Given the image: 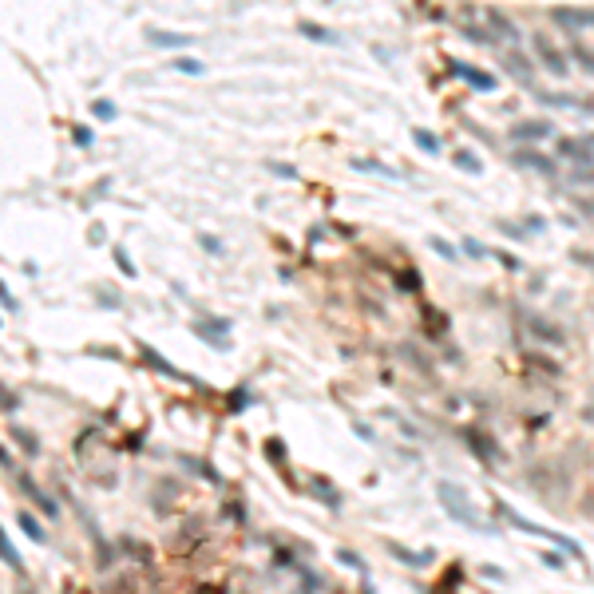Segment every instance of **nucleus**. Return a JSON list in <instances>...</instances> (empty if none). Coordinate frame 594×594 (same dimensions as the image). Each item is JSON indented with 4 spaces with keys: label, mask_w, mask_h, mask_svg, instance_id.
<instances>
[{
    "label": "nucleus",
    "mask_w": 594,
    "mask_h": 594,
    "mask_svg": "<svg viewBox=\"0 0 594 594\" xmlns=\"http://www.w3.org/2000/svg\"><path fill=\"white\" fill-rule=\"evenodd\" d=\"M436 499H440L444 511L452 515V519H460L463 527H472V531H492V527H487V519H484V511H480V507L468 499V492H463L460 484H452V480H440V484H436Z\"/></svg>",
    "instance_id": "obj_1"
},
{
    "label": "nucleus",
    "mask_w": 594,
    "mask_h": 594,
    "mask_svg": "<svg viewBox=\"0 0 594 594\" xmlns=\"http://www.w3.org/2000/svg\"><path fill=\"white\" fill-rule=\"evenodd\" d=\"M531 48H535V60L543 64L551 76H559V80H566V76H571V52L559 48V44H554L547 32H535V36H531Z\"/></svg>",
    "instance_id": "obj_2"
},
{
    "label": "nucleus",
    "mask_w": 594,
    "mask_h": 594,
    "mask_svg": "<svg viewBox=\"0 0 594 594\" xmlns=\"http://www.w3.org/2000/svg\"><path fill=\"white\" fill-rule=\"evenodd\" d=\"M495 507L504 511V519H507V523H511V527H519L523 535H539V539H551L554 547H563V551L578 554V543H574V539H566V535H559L554 527H539V523H531V519H523V515L515 511L511 504H504V499H495Z\"/></svg>",
    "instance_id": "obj_3"
},
{
    "label": "nucleus",
    "mask_w": 594,
    "mask_h": 594,
    "mask_svg": "<svg viewBox=\"0 0 594 594\" xmlns=\"http://www.w3.org/2000/svg\"><path fill=\"white\" fill-rule=\"evenodd\" d=\"M484 28H487V40H492V48H511V44L523 40L519 24H515L507 12H499V8H484Z\"/></svg>",
    "instance_id": "obj_4"
},
{
    "label": "nucleus",
    "mask_w": 594,
    "mask_h": 594,
    "mask_svg": "<svg viewBox=\"0 0 594 594\" xmlns=\"http://www.w3.org/2000/svg\"><path fill=\"white\" fill-rule=\"evenodd\" d=\"M511 167H519V171H535V174H543V179H559V162H554L551 155H543L535 143L515 147V151H511Z\"/></svg>",
    "instance_id": "obj_5"
},
{
    "label": "nucleus",
    "mask_w": 594,
    "mask_h": 594,
    "mask_svg": "<svg viewBox=\"0 0 594 594\" xmlns=\"http://www.w3.org/2000/svg\"><path fill=\"white\" fill-rule=\"evenodd\" d=\"M448 71H452L456 80H463L472 91H484V95L499 91V80H495V71L480 68V64H468V60H448Z\"/></svg>",
    "instance_id": "obj_6"
},
{
    "label": "nucleus",
    "mask_w": 594,
    "mask_h": 594,
    "mask_svg": "<svg viewBox=\"0 0 594 594\" xmlns=\"http://www.w3.org/2000/svg\"><path fill=\"white\" fill-rule=\"evenodd\" d=\"M463 444L472 448L480 460L487 463V468H495V463H504V448H499V440H495L492 432H484V428H460Z\"/></svg>",
    "instance_id": "obj_7"
},
{
    "label": "nucleus",
    "mask_w": 594,
    "mask_h": 594,
    "mask_svg": "<svg viewBox=\"0 0 594 594\" xmlns=\"http://www.w3.org/2000/svg\"><path fill=\"white\" fill-rule=\"evenodd\" d=\"M519 321L527 325V333H531L535 341L543 345H563V325H554L551 317H543V313H531V309H519Z\"/></svg>",
    "instance_id": "obj_8"
},
{
    "label": "nucleus",
    "mask_w": 594,
    "mask_h": 594,
    "mask_svg": "<svg viewBox=\"0 0 594 594\" xmlns=\"http://www.w3.org/2000/svg\"><path fill=\"white\" fill-rule=\"evenodd\" d=\"M194 333H198V341L214 345L218 352L230 349V317H198V321H194Z\"/></svg>",
    "instance_id": "obj_9"
},
{
    "label": "nucleus",
    "mask_w": 594,
    "mask_h": 594,
    "mask_svg": "<svg viewBox=\"0 0 594 594\" xmlns=\"http://www.w3.org/2000/svg\"><path fill=\"white\" fill-rule=\"evenodd\" d=\"M551 20L559 28H571V32H590L594 28V8H578V4H554L551 8Z\"/></svg>",
    "instance_id": "obj_10"
},
{
    "label": "nucleus",
    "mask_w": 594,
    "mask_h": 594,
    "mask_svg": "<svg viewBox=\"0 0 594 594\" xmlns=\"http://www.w3.org/2000/svg\"><path fill=\"white\" fill-rule=\"evenodd\" d=\"M507 139L511 143H543L554 139V123L551 119H519L507 127Z\"/></svg>",
    "instance_id": "obj_11"
},
{
    "label": "nucleus",
    "mask_w": 594,
    "mask_h": 594,
    "mask_svg": "<svg viewBox=\"0 0 594 594\" xmlns=\"http://www.w3.org/2000/svg\"><path fill=\"white\" fill-rule=\"evenodd\" d=\"M499 64H504V68L515 76V83H523V88L535 91V64L527 60V56L515 48V44H511V48H499Z\"/></svg>",
    "instance_id": "obj_12"
},
{
    "label": "nucleus",
    "mask_w": 594,
    "mask_h": 594,
    "mask_svg": "<svg viewBox=\"0 0 594 594\" xmlns=\"http://www.w3.org/2000/svg\"><path fill=\"white\" fill-rule=\"evenodd\" d=\"M535 95H539V103H547V107H571V111L594 115V95H571V91H535Z\"/></svg>",
    "instance_id": "obj_13"
},
{
    "label": "nucleus",
    "mask_w": 594,
    "mask_h": 594,
    "mask_svg": "<svg viewBox=\"0 0 594 594\" xmlns=\"http://www.w3.org/2000/svg\"><path fill=\"white\" fill-rule=\"evenodd\" d=\"M147 44L151 48H167V52H186V48H194L198 44V36L194 32H162V28H147Z\"/></svg>",
    "instance_id": "obj_14"
},
{
    "label": "nucleus",
    "mask_w": 594,
    "mask_h": 594,
    "mask_svg": "<svg viewBox=\"0 0 594 594\" xmlns=\"http://www.w3.org/2000/svg\"><path fill=\"white\" fill-rule=\"evenodd\" d=\"M139 361H143V364H151V369H155L159 376H174L179 384H198L191 373H182V369H174V364L167 361V357H159V352H155L151 345H139Z\"/></svg>",
    "instance_id": "obj_15"
},
{
    "label": "nucleus",
    "mask_w": 594,
    "mask_h": 594,
    "mask_svg": "<svg viewBox=\"0 0 594 594\" xmlns=\"http://www.w3.org/2000/svg\"><path fill=\"white\" fill-rule=\"evenodd\" d=\"M554 155H559V159L578 162V167H594V147H590L586 139H559Z\"/></svg>",
    "instance_id": "obj_16"
},
{
    "label": "nucleus",
    "mask_w": 594,
    "mask_h": 594,
    "mask_svg": "<svg viewBox=\"0 0 594 594\" xmlns=\"http://www.w3.org/2000/svg\"><path fill=\"white\" fill-rule=\"evenodd\" d=\"M16 487H20V492L28 495L32 504L40 507V511H48V515H60V507H56V499H52V495L44 492V487H36V484H32V475H28V472H16Z\"/></svg>",
    "instance_id": "obj_17"
},
{
    "label": "nucleus",
    "mask_w": 594,
    "mask_h": 594,
    "mask_svg": "<svg viewBox=\"0 0 594 594\" xmlns=\"http://www.w3.org/2000/svg\"><path fill=\"white\" fill-rule=\"evenodd\" d=\"M388 551H393V559H400V563L412 566V571H420V566H432V559H436L432 551H408L404 543H388Z\"/></svg>",
    "instance_id": "obj_18"
},
{
    "label": "nucleus",
    "mask_w": 594,
    "mask_h": 594,
    "mask_svg": "<svg viewBox=\"0 0 594 594\" xmlns=\"http://www.w3.org/2000/svg\"><path fill=\"white\" fill-rule=\"evenodd\" d=\"M297 32H302L305 40H313V44H333V48L341 44V36H337V32L321 28V24H313V20H302V24H297Z\"/></svg>",
    "instance_id": "obj_19"
},
{
    "label": "nucleus",
    "mask_w": 594,
    "mask_h": 594,
    "mask_svg": "<svg viewBox=\"0 0 594 594\" xmlns=\"http://www.w3.org/2000/svg\"><path fill=\"white\" fill-rule=\"evenodd\" d=\"M309 484H313V492H317V499H321L325 507H341V492H337L325 475H313Z\"/></svg>",
    "instance_id": "obj_20"
},
{
    "label": "nucleus",
    "mask_w": 594,
    "mask_h": 594,
    "mask_svg": "<svg viewBox=\"0 0 594 594\" xmlns=\"http://www.w3.org/2000/svg\"><path fill=\"white\" fill-rule=\"evenodd\" d=\"M352 171H364V174H381V179H400V171H393V167H384V162L376 159H349Z\"/></svg>",
    "instance_id": "obj_21"
},
{
    "label": "nucleus",
    "mask_w": 594,
    "mask_h": 594,
    "mask_svg": "<svg viewBox=\"0 0 594 594\" xmlns=\"http://www.w3.org/2000/svg\"><path fill=\"white\" fill-rule=\"evenodd\" d=\"M432 325V341H444L448 337V317H444L440 309H432V305H424V329Z\"/></svg>",
    "instance_id": "obj_22"
},
{
    "label": "nucleus",
    "mask_w": 594,
    "mask_h": 594,
    "mask_svg": "<svg viewBox=\"0 0 594 594\" xmlns=\"http://www.w3.org/2000/svg\"><path fill=\"white\" fill-rule=\"evenodd\" d=\"M452 162L460 167V171H468V174H484V159L475 151H468V147H460V151L452 155Z\"/></svg>",
    "instance_id": "obj_23"
},
{
    "label": "nucleus",
    "mask_w": 594,
    "mask_h": 594,
    "mask_svg": "<svg viewBox=\"0 0 594 594\" xmlns=\"http://www.w3.org/2000/svg\"><path fill=\"white\" fill-rule=\"evenodd\" d=\"M16 523L24 527V535H28L32 543H44V539H48V535H44V527H40V519H36L32 511H16Z\"/></svg>",
    "instance_id": "obj_24"
},
{
    "label": "nucleus",
    "mask_w": 594,
    "mask_h": 594,
    "mask_svg": "<svg viewBox=\"0 0 594 594\" xmlns=\"http://www.w3.org/2000/svg\"><path fill=\"white\" fill-rule=\"evenodd\" d=\"M566 52H571V64H578V68H583L586 76H594V48H586V44H578V40H574Z\"/></svg>",
    "instance_id": "obj_25"
},
{
    "label": "nucleus",
    "mask_w": 594,
    "mask_h": 594,
    "mask_svg": "<svg viewBox=\"0 0 594 594\" xmlns=\"http://www.w3.org/2000/svg\"><path fill=\"white\" fill-rule=\"evenodd\" d=\"M412 143L420 147V151H428V155H440V135L428 131V127H412Z\"/></svg>",
    "instance_id": "obj_26"
},
{
    "label": "nucleus",
    "mask_w": 594,
    "mask_h": 594,
    "mask_svg": "<svg viewBox=\"0 0 594 594\" xmlns=\"http://www.w3.org/2000/svg\"><path fill=\"white\" fill-rule=\"evenodd\" d=\"M171 68H174V71H182V76H206V64H202V60H194V56H174V60H171Z\"/></svg>",
    "instance_id": "obj_27"
},
{
    "label": "nucleus",
    "mask_w": 594,
    "mask_h": 594,
    "mask_svg": "<svg viewBox=\"0 0 594 594\" xmlns=\"http://www.w3.org/2000/svg\"><path fill=\"white\" fill-rule=\"evenodd\" d=\"M0 551H4V566H12L16 574H24V559H20V551L12 547L8 535H0Z\"/></svg>",
    "instance_id": "obj_28"
},
{
    "label": "nucleus",
    "mask_w": 594,
    "mask_h": 594,
    "mask_svg": "<svg viewBox=\"0 0 594 594\" xmlns=\"http://www.w3.org/2000/svg\"><path fill=\"white\" fill-rule=\"evenodd\" d=\"M393 282H396V290H400V293H416V290H420V273H416V270H400V273H393Z\"/></svg>",
    "instance_id": "obj_29"
},
{
    "label": "nucleus",
    "mask_w": 594,
    "mask_h": 594,
    "mask_svg": "<svg viewBox=\"0 0 594 594\" xmlns=\"http://www.w3.org/2000/svg\"><path fill=\"white\" fill-rule=\"evenodd\" d=\"M91 115H95L100 123H111L115 115H119V107H115L111 100H91Z\"/></svg>",
    "instance_id": "obj_30"
},
{
    "label": "nucleus",
    "mask_w": 594,
    "mask_h": 594,
    "mask_svg": "<svg viewBox=\"0 0 594 594\" xmlns=\"http://www.w3.org/2000/svg\"><path fill=\"white\" fill-rule=\"evenodd\" d=\"M12 436H16V444H20V448H24L28 456H40V440H36V436H32L28 428H12Z\"/></svg>",
    "instance_id": "obj_31"
},
{
    "label": "nucleus",
    "mask_w": 594,
    "mask_h": 594,
    "mask_svg": "<svg viewBox=\"0 0 594 594\" xmlns=\"http://www.w3.org/2000/svg\"><path fill=\"white\" fill-rule=\"evenodd\" d=\"M523 361H531L535 369H539V373H547V376H559V373H563V369H559V361H547V357H535V352H527Z\"/></svg>",
    "instance_id": "obj_32"
},
{
    "label": "nucleus",
    "mask_w": 594,
    "mask_h": 594,
    "mask_svg": "<svg viewBox=\"0 0 594 594\" xmlns=\"http://www.w3.org/2000/svg\"><path fill=\"white\" fill-rule=\"evenodd\" d=\"M495 226H499V230H504L507 238H515V242H527V234H531L527 226H515V222H507V218H499Z\"/></svg>",
    "instance_id": "obj_33"
},
{
    "label": "nucleus",
    "mask_w": 594,
    "mask_h": 594,
    "mask_svg": "<svg viewBox=\"0 0 594 594\" xmlns=\"http://www.w3.org/2000/svg\"><path fill=\"white\" fill-rule=\"evenodd\" d=\"M71 143H76V147H91V143H95V131L76 123V127H71Z\"/></svg>",
    "instance_id": "obj_34"
},
{
    "label": "nucleus",
    "mask_w": 594,
    "mask_h": 594,
    "mask_svg": "<svg viewBox=\"0 0 594 594\" xmlns=\"http://www.w3.org/2000/svg\"><path fill=\"white\" fill-rule=\"evenodd\" d=\"M460 578H463V566H460V563H452L448 571H444V578L436 583V590H448V586H452V583H460Z\"/></svg>",
    "instance_id": "obj_35"
},
{
    "label": "nucleus",
    "mask_w": 594,
    "mask_h": 594,
    "mask_svg": "<svg viewBox=\"0 0 594 594\" xmlns=\"http://www.w3.org/2000/svg\"><path fill=\"white\" fill-rule=\"evenodd\" d=\"M111 254H115V266L123 270V278H135V266H131V258H127V250H123V246H115Z\"/></svg>",
    "instance_id": "obj_36"
},
{
    "label": "nucleus",
    "mask_w": 594,
    "mask_h": 594,
    "mask_svg": "<svg viewBox=\"0 0 594 594\" xmlns=\"http://www.w3.org/2000/svg\"><path fill=\"white\" fill-rule=\"evenodd\" d=\"M266 456H273V460H278V468L285 472V444H282V440H266Z\"/></svg>",
    "instance_id": "obj_37"
},
{
    "label": "nucleus",
    "mask_w": 594,
    "mask_h": 594,
    "mask_svg": "<svg viewBox=\"0 0 594 594\" xmlns=\"http://www.w3.org/2000/svg\"><path fill=\"white\" fill-rule=\"evenodd\" d=\"M270 174H278V179H302V174H297V167H290V162H270Z\"/></svg>",
    "instance_id": "obj_38"
},
{
    "label": "nucleus",
    "mask_w": 594,
    "mask_h": 594,
    "mask_svg": "<svg viewBox=\"0 0 594 594\" xmlns=\"http://www.w3.org/2000/svg\"><path fill=\"white\" fill-rule=\"evenodd\" d=\"M186 463H191L194 472H202V475H206V480H210V484H222V475H218V472H214L210 463H202V460H186Z\"/></svg>",
    "instance_id": "obj_39"
},
{
    "label": "nucleus",
    "mask_w": 594,
    "mask_h": 594,
    "mask_svg": "<svg viewBox=\"0 0 594 594\" xmlns=\"http://www.w3.org/2000/svg\"><path fill=\"white\" fill-rule=\"evenodd\" d=\"M246 404H250V393H246V388H234L230 393V412H242Z\"/></svg>",
    "instance_id": "obj_40"
},
{
    "label": "nucleus",
    "mask_w": 594,
    "mask_h": 594,
    "mask_svg": "<svg viewBox=\"0 0 594 594\" xmlns=\"http://www.w3.org/2000/svg\"><path fill=\"white\" fill-rule=\"evenodd\" d=\"M337 559H341L345 566H352V571H364V559H361V554H352V551H345V547L337 551Z\"/></svg>",
    "instance_id": "obj_41"
},
{
    "label": "nucleus",
    "mask_w": 594,
    "mask_h": 594,
    "mask_svg": "<svg viewBox=\"0 0 594 594\" xmlns=\"http://www.w3.org/2000/svg\"><path fill=\"white\" fill-rule=\"evenodd\" d=\"M463 254H472V258H487L492 250H487V246H480L475 238H463Z\"/></svg>",
    "instance_id": "obj_42"
},
{
    "label": "nucleus",
    "mask_w": 594,
    "mask_h": 594,
    "mask_svg": "<svg viewBox=\"0 0 594 594\" xmlns=\"http://www.w3.org/2000/svg\"><path fill=\"white\" fill-rule=\"evenodd\" d=\"M0 302H4V313H16V309H20V302L12 297V290H8V285H0Z\"/></svg>",
    "instance_id": "obj_43"
},
{
    "label": "nucleus",
    "mask_w": 594,
    "mask_h": 594,
    "mask_svg": "<svg viewBox=\"0 0 594 594\" xmlns=\"http://www.w3.org/2000/svg\"><path fill=\"white\" fill-rule=\"evenodd\" d=\"M428 246H432L436 254H444V258H456V250L448 242H444V238H428Z\"/></svg>",
    "instance_id": "obj_44"
},
{
    "label": "nucleus",
    "mask_w": 594,
    "mask_h": 594,
    "mask_svg": "<svg viewBox=\"0 0 594 594\" xmlns=\"http://www.w3.org/2000/svg\"><path fill=\"white\" fill-rule=\"evenodd\" d=\"M563 563H566V559H563L559 551H547V554H543V566H554V571H563Z\"/></svg>",
    "instance_id": "obj_45"
},
{
    "label": "nucleus",
    "mask_w": 594,
    "mask_h": 594,
    "mask_svg": "<svg viewBox=\"0 0 594 594\" xmlns=\"http://www.w3.org/2000/svg\"><path fill=\"white\" fill-rule=\"evenodd\" d=\"M202 250H210V254H222V242L214 238V234H202Z\"/></svg>",
    "instance_id": "obj_46"
},
{
    "label": "nucleus",
    "mask_w": 594,
    "mask_h": 594,
    "mask_svg": "<svg viewBox=\"0 0 594 594\" xmlns=\"http://www.w3.org/2000/svg\"><path fill=\"white\" fill-rule=\"evenodd\" d=\"M578 210H583L586 222H594V198H578Z\"/></svg>",
    "instance_id": "obj_47"
},
{
    "label": "nucleus",
    "mask_w": 594,
    "mask_h": 594,
    "mask_svg": "<svg viewBox=\"0 0 594 594\" xmlns=\"http://www.w3.org/2000/svg\"><path fill=\"white\" fill-rule=\"evenodd\" d=\"M103 309H119V293H100Z\"/></svg>",
    "instance_id": "obj_48"
},
{
    "label": "nucleus",
    "mask_w": 594,
    "mask_h": 594,
    "mask_svg": "<svg viewBox=\"0 0 594 594\" xmlns=\"http://www.w3.org/2000/svg\"><path fill=\"white\" fill-rule=\"evenodd\" d=\"M12 408H20V396H16V393H8V388H4V412H12Z\"/></svg>",
    "instance_id": "obj_49"
},
{
    "label": "nucleus",
    "mask_w": 594,
    "mask_h": 594,
    "mask_svg": "<svg viewBox=\"0 0 594 594\" xmlns=\"http://www.w3.org/2000/svg\"><path fill=\"white\" fill-rule=\"evenodd\" d=\"M495 258H499V262H504V266H507V270H519V262H515L511 254H499V250H495Z\"/></svg>",
    "instance_id": "obj_50"
},
{
    "label": "nucleus",
    "mask_w": 594,
    "mask_h": 594,
    "mask_svg": "<svg viewBox=\"0 0 594 594\" xmlns=\"http://www.w3.org/2000/svg\"><path fill=\"white\" fill-rule=\"evenodd\" d=\"M574 258H578V262H590V266H594V254H574Z\"/></svg>",
    "instance_id": "obj_51"
},
{
    "label": "nucleus",
    "mask_w": 594,
    "mask_h": 594,
    "mask_svg": "<svg viewBox=\"0 0 594 594\" xmlns=\"http://www.w3.org/2000/svg\"><path fill=\"white\" fill-rule=\"evenodd\" d=\"M583 139H586V143H590V147H594V131H586V135H583Z\"/></svg>",
    "instance_id": "obj_52"
}]
</instances>
